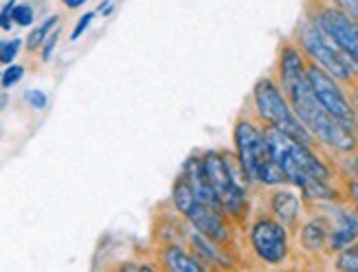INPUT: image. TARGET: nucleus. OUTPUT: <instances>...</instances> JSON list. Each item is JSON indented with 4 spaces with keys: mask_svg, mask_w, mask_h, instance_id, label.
<instances>
[{
    "mask_svg": "<svg viewBox=\"0 0 358 272\" xmlns=\"http://www.w3.org/2000/svg\"><path fill=\"white\" fill-rule=\"evenodd\" d=\"M306 55L299 46L286 44L279 53V86L310 134L321 141L325 148L348 154L356 148V136L317 101L306 77Z\"/></svg>",
    "mask_w": 358,
    "mask_h": 272,
    "instance_id": "f257e3e1",
    "label": "nucleus"
},
{
    "mask_svg": "<svg viewBox=\"0 0 358 272\" xmlns=\"http://www.w3.org/2000/svg\"><path fill=\"white\" fill-rule=\"evenodd\" d=\"M266 148L273 161L284 171L286 182L297 187L308 200H334L336 194L330 187V169L310 145L288 136L277 127L266 125L264 130Z\"/></svg>",
    "mask_w": 358,
    "mask_h": 272,
    "instance_id": "f03ea898",
    "label": "nucleus"
},
{
    "mask_svg": "<svg viewBox=\"0 0 358 272\" xmlns=\"http://www.w3.org/2000/svg\"><path fill=\"white\" fill-rule=\"evenodd\" d=\"M233 141H236L238 165L242 167L248 182H259V185H266V187L286 185L284 171L279 169V165L268 154L264 130H259L253 121L240 119L236 123Z\"/></svg>",
    "mask_w": 358,
    "mask_h": 272,
    "instance_id": "7ed1b4c3",
    "label": "nucleus"
},
{
    "mask_svg": "<svg viewBox=\"0 0 358 272\" xmlns=\"http://www.w3.org/2000/svg\"><path fill=\"white\" fill-rule=\"evenodd\" d=\"M253 103L257 110V117L266 125L277 127V130H282L288 136L306 143V145H313L315 136L310 134L308 127L299 121L297 115H294L288 97L275 79H271V77L259 79L253 88Z\"/></svg>",
    "mask_w": 358,
    "mask_h": 272,
    "instance_id": "20e7f679",
    "label": "nucleus"
},
{
    "mask_svg": "<svg viewBox=\"0 0 358 272\" xmlns=\"http://www.w3.org/2000/svg\"><path fill=\"white\" fill-rule=\"evenodd\" d=\"M202 167H205V173L215 191L217 200L222 204L224 213L236 220L244 217L248 200H246L244 182L238 180V171L242 167L233 165L222 152H207L202 156Z\"/></svg>",
    "mask_w": 358,
    "mask_h": 272,
    "instance_id": "39448f33",
    "label": "nucleus"
},
{
    "mask_svg": "<svg viewBox=\"0 0 358 272\" xmlns=\"http://www.w3.org/2000/svg\"><path fill=\"white\" fill-rule=\"evenodd\" d=\"M297 42L299 49L310 62H315L317 66L328 71L338 82H352L356 69L352 62L336 49V44L323 34V31L315 24V20H303L297 29Z\"/></svg>",
    "mask_w": 358,
    "mask_h": 272,
    "instance_id": "423d86ee",
    "label": "nucleus"
},
{
    "mask_svg": "<svg viewBox=\"0 0 358 272\" xmlns=\"http://www.w3.org/2000/svg\"><path fill=\"white\" fill-rule=\"evenodd\" d=\"M306 77H308V84L313 88L317 101L328 110L341 125H345L350 132H354L356 130V112H354L352 103L348 101L343 88L338 86V79H334L328 71L317 66L315 62L306 64Z\"/></svg>",
    "mask_w": 358,
    "mask_h": 272,
    "instance_id": "0eeeda50",
    "label": "nucleus"
},
{
    "mask_svg": "<svg viewBox=\"0 0 358 272\" xmlns=\"http://www.w3.org/2000/svg\"><path fill=\"white\" fill-rule=\"evenodd\" d=\"M313 20L336 44V49L352 62L358 73V20L334 5L321 7Z\"/></svg>",
    "mask_w": 358,
    "mask_h": 272,
    "instance_id": "6e6552de",
    "label": "nucleus"
},
{
    "mask_svg": "<svg viewBox=\"0 0 358 272\" xmlns=\"http://www.w3.org/2000/svg\"><path fill=\"white\" fill-rule=\"evenodd\" d=\"M248 242L257 257L268 264V266H279L284 264L290 246H288V229L282 222L262 215L251 224V231H248Z\"/></svg>",
    "mask_w": 358,
    "mask_h": 272,
    "instance_id": "1a4fd4ad",
    "label": "nucleus"
},
{
    "mask_svg": "<svg viewBox=\"0 0 358 272\" xmlns=\"http://www.w3.org/2000/svg\"><path fill=\"white\" fill-rule=\"evenodd\" d=\"M187 220L192 222V227L196 231H200L202 235H207L209 239H213L215 244H222L229 239V229L224 222V213L211 209V206L196 202L194 209L187 213Z\"/></svg>",
    "mask_w": 358,
    "mask_h": 272,
    "instance_id": "9d476101",
    "label": "nucleus"
},
{
    "mask_svg": "<svg viewBox=\"0 0 358 272\" xmlns=\"http://www.w3.org/2000/svg\"><path fill=\"white\" fill-rule=\"evenodd\" d=\"M182 178L189 182V187L194 191V196L198 198V202H202V204L211 206V209L224 213L222 204H220V200H217L215 191H213V187H211V182L207 178V173H205V167H202V158L192 156L189 161L185 163V167H182Z\"/></svg>",
    "mask_w": 358,
    "mask_h": 272,
    "instance_id": "9b49d317",
    "label": "nucleus"
},
{
    "mask_svg": "<svg viewBox=\"0 0 358 272\" xmlns=\"http://www.w3.org/2000/svg\"><path fill=\"white\" fill-rule=\"evenodd\" d=\"M358 239V211H338L334 217V227L328 237V246L330 250L338 252L345 246Z\"/></svg>",
    "mask_w": 358,
    "mask_h": 272,
    "instance_id": "f8f14e48",
    "label": "nucleus"
},
{
    "mask_svg": "<svg viewBox=\"0 0 358 272\" xmlns=\"http://www.w3.org/2000/svg\"><path fill=\"white\" fill-rule=\"evenodd\" d=\"M299 209H301V200L297 194L286 189H277L271 196V211L275 215V220H279L284 227H292L299 217Z\"/></svg>",
    "mask_w": 358,
    "mask_h": 272,
    "instance_id": "ddd939ff",
    "label": "nucleus"
},
{
    "mask_svg": "<svg viewBox=\"0 0 358 272\" xmlns=\"http://www.w3.org/2000/svg\"><path fill=\"white\" fill-rule=\"evenodd\" d=\"M192 246L198 252V257L205 262V264L222 266V268H229L231 266V259L227 257V255L220 248H217V244L213 242V239H209L207 235H202L200 231H194V235H192Z\"/></svg>",
    "mask_w": 358,
    "mask_h": 272,
    "instance_id": "4468645a",
    "label": "nucleus"
},
{
    "mask_svg": "<svg viewBox=\"0 0 358 272\" xmlns=\"http://www.w3.org/2000/svg\"><path fill=\"white\" fill-rule=\"evenodd\" d=\"M328 237H330L328 222H325L323 217L310 220L308 224H303V229H301V244L310 252L323 250L325 246H328Z\"/></svg>",
    "mask_w": 358,
    "mask_h": 272,
    "instance_id": "2eb2a0df",
    "label": "nucleus"
},
{
    "mask_svg": "<svg viewBox=\"0 0 358 272\" xmlns=\"http://www.w3.org/2000/svg\"><path fill=\"white\" fill-rule=\"evenodd\" d=\"M163 264H165V268L174 270V272H202L205 270V264L192 257L189 252H185L180 246H169L163 252Z\"/></svg>",
    "mask_w": 358,
    "mask_h": 272,
    "instance_id": "dca6fc26",
    "label": "nucleus"
},
{
    "mask_svg": "<svg viewBox=\"0 0 358 272\" xmlns=\"http://www.w3.org/2000/svg\"><path fill=\"white\" fill-rule=\"evenodd\" d=\"M172 202L176 206V211L180 215H185V217H187V213L194 209V204L198 202V198L194 196L189 182H187L185 178H178L174 182V187H172Z\"/></svg>",
    "mask_w": 358,
    "mask_h": 272,
    "instance_id": "f3484780",
    "label": "nucleus"
},
{
    "mask_svg": "<svg viewBox=\"0 0 358 272\" xmlns=\"http://www.w3.org/2000/svg\"><path fill=\"white\" fill-rule=\"evenodd\" d=\"M59 22V15H49L42 24H38L36 29H31V34H29V38L24 40L27 42V49L29 51H38L40 46H42V42L46 40V36L51 34V31L55 29V24Z\"/></svg>",
    "mask_w": 358,
    "mask_h": 272,
    "instance_id": "a211bd4d",
    "label": "nucleus"
},
{
    "mask_svg": "<svg viewBox=\"0 0 358 272\" xmlns=\"http://www.w3.org/2000/svg\"><path fill=\"white\" fill-rule=\"evenodd\" d=\"M336 268L348 270V272H358V242H352L343 250H338Z\"/></svg>",
    "mask_w": 358,
    "mask_h": 272,
    "instance_id": "6ab92c4d",
    "label": "nucleus"
},
{
    "mask_svg": "<svg viewBox=\"0 0 358 272\" xmlns=\"http://www.w3.org/2000/svg\"><path fill=\"white\" fill-rule=\"evenodd\" d=\"M20 49H22V40L20 38H13L9 42H0V64H5V66L13 64V59L18 57Z\"/></svg>",
    "mask_w": 358,
    "mask_h": 272,
    "instance_id": "aec40b11",
    "label": "nucleus"
},
{
    "mask_svg": "<svg viewBox=\"0 0 358 272\" xmlns=\"http://www.w3.org/2000/svg\"><path fill=\"white\" fill-rule=\"evenodd\" d=\"M36 20V13L34 7L27 5V3H15L13 5V24L18 27H31Z\"/></svg>",
    "mask_w": 358,
    "mask_h": 272,
    "instance_id": "412c9836",
    "label": "nucleus"
},
{
    "mask_svg": "<svg viewBox=\"0 0 358 272\" xmlns=\"http://www.w3.org/2000/svg\"><path fill=\"white\" fill-rule=\"evenodd\" d=\"M22 77H24V66H20V64H9L5 73L0 75V84H3V88H11L18 84Z\"/></svg>",
    "mask_w": 358,
    "mask_h": 272,
    "instance_id": "4be33fe9",
    "label": "nucleus"
},
{
    "mask_svg": "<svg viewBox=\"0 0 358 272\" xmlns=\"http://www.w3.org/2000/svg\"><path fill=\"white\" fill-rule=\"evenodd\" d=\"M57 40H59V27L57 29H53L49 36H46V40L42 42V59L44 62H49L51 59V55H53V51H55V46H57Z\"/></svg>",
    "mask_w": 358,
    "mask_h": 272,
    "instance_id": "5701e85b",
    "label": "nucleus"
},
{
    "mask_svg": "<svg viewBox=\"0 0 358 272\" xmlns=\"http://www.w3.org/2000/svg\"><path fill=\"white\" fill-rule=\"evenodd\" d=\"M95 20V13L92 11H86L80 20H77V24H75V29H73V34H71V40L75 42V40H80L84 34H86V29L90 27V22Z\"/></svg>",
    "mask_w": 358,
    "mask_h": 272,
    "instance_id": "b1692460",
    "label": "nucleus"
},
{
    "mask_svg": "<svg viewBox=\"0 0 358 272\" xmlns=\"http://www.w3.org/2000/svg\"><path fill=\"white\" fill-rule=\"evenodd\" d=\"M24 99L36 110H42V108H46V103H49V97H46V92H42V90H27Z\"/></svg>",
    "mask_w": 358,
    "mask_h": 272,
    "instance_id": "393cba45",
    "label": "nucleus"
},
{
    "mask_svg": "<svg viewBox=\"0 0 358 272\" xmlns=\"http://www.w3.org/2000/svg\"><path fill=\"white\" fill-rule=\"evenodd\" d=\"M13 5H15V0H7V3L3 5V9H0V29H5V31L11 29V22H13Z\"/></svg>",
    "mask_w": 358,
    "mask_h": 272,
    "instance_id": "a878e982",
    "label": "nucleus"
},
{
    "mask_svg": "<svg viewBox=\"0 0 358 272\" xmlns=\"http://www.w3.org/2000/svg\"><path fill=\"white\" fill-rule=\"evenodd\" d=\"M330 3L338 9H343L354 20H358V0H330Z\"/></svg>",
    "mask_w": 358,
    "mask_h": 272,
    "instance_id": "bb28decb",
    "label": "nucleus"
},
{
    "mask_svg": "<svg viewBox=\"0 0 358 272\" xmlns=\"http://www.w3.org/2000/svg\"><path fill=\"white\" fill-rule=\"evenodd\" d=\"M348 189H350V198H352V202L356 204V209H358V180H352Z\"/></svg>",
    "mask_w": 358,
    "mask_h": 272,
    "instance_id": "cd10ccee",
    "label": "nucleus"
},
{
    "mask_svg": "<svg viewBox=\"0 0 358 272\" xmlns=\"http://www.w3.org/2000/svg\"><path fill=\"white\" fill-rule=\"evenodd\" d=\"M113 9H115V3H113V0H103L101 7H99V13H101V15H110Z\"/></svg>",
    "mask_w": 358,
    "mask_h": 272,
    "instance_id": "c85d7f7f",
    "label": "nucleus"
},
{
    "mask_svg": "<svg viewBox=\"0 0 358 272\" xmlns=\"http://www.w3.org/2000/svg\"><path fill=\"white\" fill-rule=\"evenodd\" d=\"M62 3H64V7H69V9H77V7L86 5L88 0H62Z\"/></svg>",
    "mask_w": 358,
    "mask_h": 272,
    "instance_id": "c756f323",
    "label": "nucleus"
},
{
    "mask_svg": "<svg viewBox=\"0 0 358 272\" xmlns=\"http://www.w3.org/2000/svg\"><path fill=\"white\" fill-rule=\"evenodd\" d=\"M7 103V94H3V97H0V106H5Z\"/></svg>",
    "mask_w": 358,
    "mask_h": 272,
    "instance_id": "7c9ffc66",
    "label": "nucleus"
}]
</instances>
